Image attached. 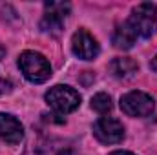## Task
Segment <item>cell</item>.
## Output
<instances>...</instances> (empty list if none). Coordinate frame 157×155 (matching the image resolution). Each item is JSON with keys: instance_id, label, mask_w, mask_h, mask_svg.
I'll use <instances>...</instances> for the list:
<instances>
[{"instance_id": "obj_8", "label": "cell", "mask_w": 157, "mask_h": 155, "mask_svg": "<svg viewBox=\"0 0 157 155\" xmlns=\"http://www.w3.org/2000/svg\"><path fill=\"white\" fill-rule=\"evenodd\" d=\"M24 137V128L18 119L9 113H0V139L7 144H18Z\"/></svg>"}, {"instance_id": "obj_16", "label": "cell", "mask_w": 157, "mask_h": 155, "mask_svg": "<svg viewBox=\"0 0 157 155\" xmlns=\"http://www.w3.org/2000/svg\"><path fill=\"white\" fill-rule=\"evenodd\" d=\"M4 53H6V49H4V47H2V46H0V59H2V57H4Z\"/></svg>"}, {"instance_id": "obj_3", "label": "cell", "mask_w": 157, "mask_h": 155, "mask_svg": "<svg viewBox=\"0 0 157 155\" xmlns=\"http://www.w3.org/2000/svg\"><path fill=\"white\" fill-rule=\"evenodd\" d=\"M130 26L135 29L137 35L148 39L155 33L157 29V9L154 4L150 2H144V4H139L137 7H133L132 11V17H130Z\"/></svg>"}, {"instance_id": "obj_5", "label": "cell", "mask_w": 157, "mask_h": 155, "mask_svg": "<svg viewBox=\"0 0 157 155\" xmlns=\"http://www.w3.org/2000/svg\"><path fill=\"white\" fill-rule=\"evenodd\" d=\"M68 13H70L68 2H46V13H44L42 22H40V28L48 33L59 35Z\"/></svg>"}, {"instance_id": "obj_15", "label": "cell", "mask_w": 157, "mask_h": 155, "mask_svg": "<svg viewBox=\"0 0 157 155\" xmlns=\"http://www.w3.org/2000/svg\"><path fill=\"white\" fill-rule=\"evenodd\" d=\"M152 70H155L157 71V55H155V59L152 60Z\"/></svg>"}, {"instance_id": "obj_7", "label": "cell", "mask_w": 157, "mask_h": 155, "mask_svg": "<svg viewBox=\"0 0 157 155\" xmlns=\"http://www.w3.org/2000/svg\"><path fill=\"white\" fill-rule=\"evenodd\" d=\"M71 49L82 60H93L99 55V44L86 29H78L71 39Z\"/></svg>"}, {"instance_id": "obj_14", "label": "cell", "mask_w": 157, "mask_h": 155, "mask_svg": "<svg viewBox=\"0 0 157 155\" xmlns=\"http://www.w3.org/2000/svg\"><path fill=\"white\" fill-rule=\"evenodd\" d=\"M110 155H133V153L132 152H121L119 150V152H113V153H110Z\"/></svg>"}, {"instance_id": "obj_11", "label": "cell", "mask_w": 157, "mask_h": 155, "mask_svg": "<svg viewBox=\"0 0 157 155\" xmlns=\"http://www.w3.org/2000/svg\"><path fill=\"white\" fill-rule=\"evenodd\" d=\"M110 70H112V73L117 78H132L137 73L139 66H137V62H135L133 59L119 57V59H113V60H112Z\"/></svg>"}, {"instance_id": "obj_1", "label": "cell", "mask_w": 157, "mask_h": 155, "mask_svg": "<svg viewBox=\"0 0 157 155\" xmlns=\"http://www.w3.org/2000/svg\"><path fill=\"white\" fill-rule=\"evenodd\" d=\"M18 68L33 84H42L51 77V66L48 59L37 51H24L18 59Z\"/></svg>"}, {"instance_id": "obj_2", "label": "cell", "mask_w": 157, "mask_h": 155, "mask_svg": "<svg viewBox=\"0 0 157 155\" xmlns=\"http://www.w3.org/2000/svg\"><path fill=\"white\" fill-rule=\"evenodd\" d=\"M46 102H48L57 113L66 115V113H71V112H75L78 108V104H80V95H78L73 88L59 84V86H53V88L46 93Z\"/></svg>"}, {"instance_id": "obj_9", "label": "cell", "mask_w": 157, "mask_h": 155, "mask_svg": "<svg viewBox=\"0 0 157 155\" xmlns=\"http://www.w3.org/2000/svg\"><path fill=\"white\" fill-rule=\"evenodd\" d=\"M39 155H73V148L64 139H46L37 148Z\"/></svg>"}, {"instance_id": "obj_12", "label": "cell", "mask_w": 157, "mask_h": 155, "mask_svg": "<svg viewBox=\"0 0 157 155\" xmlns=\"http://www.w3.org/2000/svg\"><path fill=\"white\" fill-rule=\"evenodd\" d=\"M112 108H113L112 99H110V95H106V93H97V95L91 99V110H95V112L101 113V115L110 113Z\"/></svg>"}, {"instance_id": "obj_6", "label": "cell", "mask_w": 157, "mask_h": 155, "mask_svg": "<svg viewBox=\"0 0 157 155\" xmlns=\"http://www.w3.org/2000/svg\"><path fill=\"white\" fill-rule=\"evenodd\" d=\"M93 133L102 144H117L124 137V128L117 119L102 117L93 124Z\"/></svg>"}, {"instance_id": "obj_10", "label": "cell", "mask_w": 157, "mask_h": 155, "mask_svg": "<svg viewBox=\"0 0 157 155\" xmlns=\"http://www.w3.org/2000/svg\"><path fill=\"white\" fill-rule=\"evenodd\" d=\"M135 40H137V33L130 26L128 20L122 22L117 29H115V33H113V44H115V47H119V49H130V47H133Z\"/></svg>"}, {"instance_id": "obj_13", "label": "cell", "mask_w": 157, "mask_h": 155, "mask_svg": "<svg viewBox=\"0 0 157 155\" xmlns=\"http://www.w3.org/2000/svg\"><path fill=\"white\" fill-rule=\"evenodd\" d=\"M11 89V84L7 82V80H4V78L0 77V95H4V93H7Z\"/></svg>"}, {"instance_id": "obj_4", "label": "cell", "mask_w": 157, "mask_h": 155, "mask_svg": "<svg viewBox=\"0 0 157 155\" xmlns=\"http://www.w3.org/2000/svg\"><path fill=\"white\" fill-rule=\"evenodd\" d=\"M121 110L130 117H148L155 110V100L144 91H130L121 97Z\"/></svg>"}]
</instances>
